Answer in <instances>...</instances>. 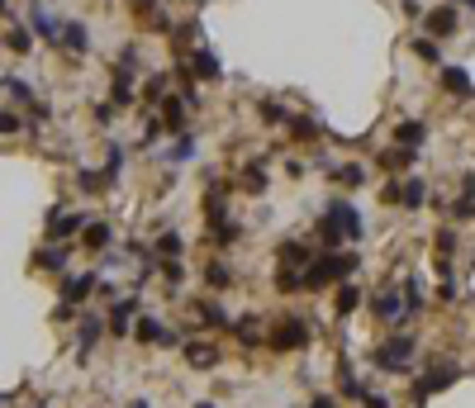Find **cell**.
<instances>
[{
  "label": "cell",
  "mask_w": 475,
  "mask_h": 408,
  "mask_svg": "<svg viewBox=\"0 0 475 408\" xmlns=\"http://www.w3.org/2000/svg\"><path fill=\"white\" fill-rule=\"evenodd\" d=\"M190 157H195V138H190V133H181V138H176V147L167 152V162L176 166V162H190Z\"/></svg>",
  "instance_id": "60d3db41"
},
{
  "label": "cell",
  "mask_w": 475,
  "mask_h": 408,
  "mask_svg": "<svg viewBox=\"0 0 475 408\" xmlns=\"http://www.w3.org/2000/svg\"><path fill=\"white\" fill-rule=\"evenodd\" d=\"M62 43L72 47L77 57L86 52V47H91V33H86V24H81V19H67V24H62Z\"/></svg>",
  "instance_id": "7402d4cb"
},
{
  "label": "cell",
  "mask_w": 475,
  "mask_h": 408,
  "mask_svg": "<svg viewBox=\"0 0 475 408\" xmlns=\"http://www.w3.org/2000/svg\"><path fill=\"white\" fill-rule=\"evenodd\" d=\"M242 190H252V195L267 190V166H262V162H252V166L242 171Z\"/></svg>",
  "instance_id": "e575fe53"
},
{
  "label": "cell",
  "mask_w": 475,
  "mask_h": 408,
  "mask_svg": "<svg viewBox=\"0 0 475 408\" xmlns=\"http://www.w3.org/2000/svg\"><path fill=\"white\" fill-rule=\"evenodd\" d=\"M362 404H366V408H390V399H385V394H371V390H362Z\"/></svg>",
  "instance_id": "816d5d0a"
},
{
  "label": "cell",
  "mask_w": 475,
  "mask_h": 408,
  "mask_svg": "<svg viewBox=\"0 0 475 408\" xmlns=\"http://www.w3.org/2000/svg\"><path fill=\"white\" fill-rule=\"evenodd\" d=\"M119 171H124V147H119V142H110V152H105V181H114Z\"/></svg>",
  "instance_id": "7bdbcfd3"
},
{
  "label": "cell",
  "mask_w": 475,
  "mask_h": 408,
  "mask_svg": "<svg viewBox=\"0 0 475 408\" xmlns=\"http://www.w3.org/2000/svg\"><path fill=\"white\" fill-rule=\"evenodd\" d=\"M257 114H262V124H285V110L276 105V100H262V105H257Z\"/></svg>",
  "instance_id": "f6af8a7d"
},
{
  "label": "cell",
  "mask_w": 475,
  "mask_h": 408,
  "mask_svg": "<svg viewBox=\"0 0 475 408\" xmlns=\"http://www.w3.org/2000/svg\"><path fill=\"white\" fill-rule=\"evenodd\" d=\"M119 72H128V76L138 72V47H133V43H128V47H119Z\"/></svg>",
  "instance_id": "7dc6e473"
},
{
  "label": "cell",
  "mask_w": 475,
  "mask_h": 408,
  "mask_svg": "<svg viewBox=\"0 0 475 408\" xmlns=\"http://www.w3.org/2000/svg\"><path fill=\"white\" fill-rule=\"evenodd\" d=\"M200 314H205V323H209V328H228V323H233V318L223 314L219 304H200Z\"/></svg>",
  "instance_id": "ee69618b"
},
{
  "label": "cell",
  "mask_w": 475,
  "mask_h": 408,
  "mask_svg": "<svg viewBox=\"0 0 475 408\" xmlns=\"http://www.w3.org/2000/svg\"><path fill=\"white\" fill-rule=\"evenodd\" d=\"M205 280H209V290H233L238 276H233V266H223V261H209V266H205Z\"/></svg>",
  "instance_id": "d4e9b609"
},
{
  "label": "cell",
  "mask_w": 475,
  "mask_h": 408,
  "mask_svg": "<svg viewBox=\"0 0 475 408\" xmlns=\"http://www.w3.org/2000/svg\"><path fill=\"white\" fill-rule=\"evenodd\" d=\"M133 337H138L142 346H147V342H152V346H172V342H176V337H172L167 328H162V323H157L152 314H142L138 323H133Z\"/></svg>",
  "instance_id": "4fadbf2b"
},
{
  "label": "cell",
  "mask_w": 475,
  "mask_h": 408,
  "mask_svg": "<svg viewBox=\"0 0 475 408\" xmlns=\"http://www.w3.org/2000/svg\"><path fill=\"white\" fill-rule=\"evenodd\" d=\"M318 237H323V247H337V242H342V228H337V219H332V214H323V219H318Z\"/></svg>",
  "instance_id": "74e56055"
},
{
  "label": "cell",
  "mask_w": 475,
  "mask_h": 408,
  "mask_svg": "<svg viewBox=\"0 0 475 408\" xmlns=\"http://www.w3.org/2000/svg\"><path fill=\"white\" fill-rule=\"evenodd\" d=\"M328 214L337 219V228H342V237H347V242H362V214H357V204L332 200V204H328Z\"/></svg>",
  "instance_id": "30bf717a"
},
{
  "label": "cell",
  "mask_w": 475,
  "mask_h": 408,
  "mask_svg": "<svg viewBox=\"0 0 475 408\" xmlns=\"http://www.w3.org/2000/svg\"><path fill=\"white\" fill-rule=\"evenodd\" d=\"M423 24L432 38H447V33H457V15L452 10H423Z\"/></svg>",
  "instance_id": "d6986e66"
},
{
  "label": "cell",
  "mask_w": 475,
  "mask_h": 408,
  "mask_svg": "<svg viewBox=\"0 0 475 408\" xmlns=\"http://www.w3.org/2000/svg\"><path fill=\"white\" fill-rule=\"evenodd\" d=\"M167 72H152V76H147V86H142V95H147V105H162V100H167Z\"/></svg>",
  "instance_id": "d6a6232c"
},
{
  "label": "cell",
  "mask_w": 475,
  "mask_h": 408,
  "mask_svg": "<svg viewBox=\"0 0 475 408\" xmlns=\"http://www.w3.org/2000/svg\"><path fill=\"white\" fill-rule=\"evenodd\" d=\"M0 86L15 95V100H24V105H33V86L29 81H19V76H0Z\"/></svg>",
  "instance_id": "ab89813d"
},
{
  "label": "cell",
  "mask_w": 475,
  "mask_h": 408,
  "mask_svg": "<svg viewBox=\"0 0 475 408\" xmlns=\"http://www.w3.org/2000/svg\"><path fill=\"white\" fill-rule=\"evenodd\" d=\"M413 351H418V342H413L409 332H399V337H390V342H380L376 351H371V366H376V370H390V375H409Z\"/></svg>",
  "instance_id": "7a4b0ae2"
},
{
  "label": "cell",
  "mask_w": 475,
  "mask_h": 408,
  "mask_svg": "<svg viewBox=\"0 0 475 408\" xmlns=\"http://www.w3.org/2000/svg\"><path fill=\"white\" fill-rule=\"evenodd\" d=\"M5 43H10V52L29 57V52H33V33L29 29H10V38H5Z\"/></svg>",
  "instance_id": "f35d334b"
},
{
  "label": "cell",
  "mask_w": 475,
  "mask_h": 408,
  "mask_svg": "<svg viewBox=\"0 0 475 408\" xmlns=\"http://www.w3.org/2000/svg\"><path fill=\"white\" fill-rule=\"evenodd\" d=\"M314 256H318V251L309 247V242H285V247H281V266H295V271H304L309 261H314Z\"/></svg>",
  "instance_id": "ac0fdd59"
},
{
  "label": "cell",
  "mask_w": 475,
  "mask_h": 408,
  "mask_svg": "<svg viewBox=\"0 0 475 408\" xmlns=\"http://www.w3.org/2000/svg\"><path fill=\"white\" fill-rule=\"evenodd\" d=\"M157 271L167 276V285H181V280H186V266H181V261H157Z\"/></svg>",
  "instance_id": "bcb514c9"
},
{
  "label": "cell",
  "mask_w": 475,
  "mask_h": 408,
  "mask_svg": "<svg viewBox=\"0 0 475 408\" xmlns=\"http://www.w3.org/2000/svg\"><path fill=\"white\" fill-rule=\"evenodd\" d=\"M352 271H357V256H342V251H323V256H314L309 266H304V290H328L332 280H347Z\"/></svg>",
  "instance_id": "6da1fadb"
},
{
  "label": "cell",
  "mask_w": 475,
  "mask_h": 408,
  "mask_svg": "<svg viewBox=\"0 0 475 408\" xmlns=\"http://www.w3.org/2000/svg\"><path fill=\"white\" fill-rule=\"evenodd\" d=\"M181 251H186V237H181V233H162V237H157V256H167V261H181Z\"/></svg>",
  "instance_id": "1f68e13d"
},
{
  "label": "cell",
  "mask_w": 475,
  "mask_h": 408,
  "mask_svg": "<svg viewBox=\"0 0 475 408\" xmlns=\"http://www.w3.org/2000/svg\"><path fill=\"white\" fill-rule=\"evenodd\" d=\"M452 5H457V0H452ZM461 5H471V10H475V0H461Z\"/></svg>",
  "instance_id": "9f6ffc18"
},
{
  "label": "cell",
  "mask_w": 475,
  "mask_h": 408,
  "mask_svg": "<svg viewBox=\"0 0 475 408\" xmlns=\"http://www.w3.org/2000/svg\"><path fill=\"white\" fill-rule=\"evenodd\" d=\"M395 138H399V147H423L428 142V124L423 119H404V124L395 128Z\"/></svg>",
  "instance_id": "ffe728a7"
},
{
  "label": "cell",
  "mask_w": 475,
  "mask_h": 408,
  "mask_svg": "<svg viewBox=\"0 0 475 408\" xmlns=\"http://www.w3.org/2000/svg\"><path fill=\"white\" fill-rule=\"evenodd\" d=\"M33 266H38V271H62V266H67V242H52V247H43L38 256H33Z\"/></svg>",
  "instance_id": "cb8c5ba5"
},
{
  "label": "cell",
  "mask_w": 475,
  "mask_h": 408,
  "mask_svg": "<svg viewBox=\"0 0 475 408\" xmlns=\"http://www.w3.org/2000/svg\"><path fill=\"white\" fill-rule=\"evenodd\" d=\"M357 304H362V290H357L352 280H342V285H337V295H332V309H337V318H347Z\"/></svg>",
  "instance_id": "603a6c76"
},
{
  "label": "cell",
  "mask_w": 475,
  "mask_h": 408,
  "mask_svg": "<svg viewBox=\"0 0 475 408\" xmlns=\"http://www.w3.org/2000/svg\"><path fill=\"white\" fill-rule=\"evenodd\" d=\"M133 314H138V299H119L110 314H105V328H110L114 337H128V332H133Z\"/></svg>",
  "instance_id": "8fae6325"
},
{
  "label": "cell",
  "mask_w": 475,
  "mask_h": 408,
  "mask_svg": "<svg viewBox=\"0 0 475 408\" xmlns=\"http://www.w3.org/2000/svg\"><path fill=\"white\" fill-rule=\"evenodd\" d=\"M110 237H114L110 223H86V228H81V247L100 256V251H110Z\"/></svg>",
  "instance_id": "9a60e30c"
},
{
  "label": "cell",
  "mask_w": 475,
  "mask_h": 408,
  "mask_svg": "<svg viewBox=\"0 0 475 408\" xmlns=\"http://www.w3.org/2000/svg\"><path fill=\"white\" fill-rule=\"evenodd\" d=\"M77 186L86 190V195H95V190L110 186V181H105V171H86V166H77Z\"/></svg>",
  "instance_id": "d590c367"
},
{
  "label": "cell",
  "mask_w": 475,
  "mask_h": 408,
  "mask_svg": "<svg viewBox=\"0 0 475 408\" xmlns=\"http://www.w3.org/2000/svg\"><path fill=\"white\" fill-rule=\"evenodd\" d=\"M409 162H413V147H390V152L380 157V166H385V171H404Z\"/></svg>",
  "instance_id": "836d02e7"
},
{
  "label": "cell",
  "mask_w": 475,
  "mask_h": 408,
  "mask_svg": "<svg viewBox=\"0 0 475 408\" xmlns=\"http://www.w3.org/2000/svg\"><path fill=\"white\" fill-rule=\"evenodd\" d=\"M86 214H52L48 219V242H62V237H77L81 228H86Z\"/></svg>",
  "instance_id": "7c38bea8"
},
{
  "label": "cell",
  "mask_w": 475,
  "mask_h": 408,
  "mask_svg": "<svg viewBox=\"0 0 475 408\" xmlns=\"http://www.w3.org/2000/svg\"><path fill=\"white\" fill-rule=\"evenodd\" d=\"M81 332H77V361H86L95 351V342H100V332H105V314H77Z\"/></svg>",
  "instance_id": "52a82bcc"
},
{
  "label": "cell",
  "mask_w": 475,
  "mask_h": 408,
  "mask_svg": "<svg viewBox=\"0 0 475 408\" xmlns=\"http://www.w3.org/2000/svg\"><path fill=\"white\" fill-rule=\"evenodd\" d=\"M128 408H147V399H133V404H128Z\"/></svg>",
  "instance_id": "11a10c76"
},
{
  "label": "cell",
  "mask_w": 475,
  "mask_h": 408,
  "mask_svg": "<svg viewBox=\"0 0 475 408\" xmlns=\"http://www.w3.org/2000/svg\"><path fill=\"white\" fill-rule=\"evenodd\" d=\"M442 86H447L452 95H475V91H471V76H466L461 67H442Z\"/></svg>",
  "instance_id": "4316f807"
},
{
  "label": "cell",
  "mask_w": 475,
  "mask_h": 408,
  "mask_svg": "<svg viewBox=\"0 0 475 408\" xmlns=\"http://www.w3.org/2000/svg\"><path fill=\"white\" fill-rule=\"evenodd\" d=\"M110 105H114V110H128V105H133V81H128V72H114V81H110Z\"/></svg>",
  "instance_id": "44dd1931"
},
{
  "label": "cell",
  "mask_w": 475,
  "mask_h": 408,
  "mask_svg": "<svg viewBox=\"0 0 475 408\" xmlns=\"http://www.w3.org/2000/svg\"><path fill=\"white\" fill-rule=\"evenodd\" d=\"M195 408H214V404H195Z\"/></svg>",
  "instance_id": "6f0895ef"
},
{
  "label": "cell",
  "mask_w": 475,
  "mask_h": 408,
  "mask_svg": "<svg viewBox=\"0 0 475 408\" xmlns=\"http://www.w3.org/2000/svg\"><path fill=\"white\" fill-rule=\"evenodd\" d=\"M309 337H314V332H309V323H304L300 314H285L281 323L267 332V346H271V351H300Z\"/></svg>",
  "instance_id": "3957f363"
},
{
  "label": "cell",
  "mask_w": 475,
  "mask_h": 408,
  "mask_svg": "<svg viewBox=\"0 0 475 408\" xmlns=\"http://www.w3.org/2000/svg\"><path fill=\"white\" fill-rule=\"evenodd\" d=\"M162 124H167V133H186V100L181 95L162 100Z\"/></svg>",
  "instance_id": "2e32d148"
},
{
  "label": "cell",
  "mask_w": 475,
  "mask_h": 408,
  "mask_svg": "<svg viewBox=\"0 0 475 408\" xmlns=\"http://www.w3.org/2000/svg\"><path fill=\"white\" fill-rule=\"evenodd\" d=\"M186 361L195 366V370H214V366H219V346H209V342H190V346H186Z\"/></svg>",
  "instance_id": "e0dca14e"
},
{
  "label": "cell",
  "mask_w": 475,
  "mask_h": 408,
  "mask_svg": "<svg viewBox=\"0 0 475 408\" xmlns=\"http://www.w3.org/2000/svg\"><path fill=\"white\" fill-rule=\"evenodd\" d=\"M337 380H342V399H362V385H357V370H352L347 356L337 361Z\"/></svg>",
  "instance_id": "f546056e"
},
{
  "label": "cell",
  "mask_w": 475,
  "mask_h": 408,
  "mask_svg": "<svg viewBox=\"0 0 475 408\" xmlns=\"http://www.w3.org/2000/svg\"><path fill=\"white\" fill-rule=\"evenodd\" d=\"M276 290H281V295H295V290H304V271L281 266V271H276Z\"/></svg>",
  "instance_id": "f1b7e54d"
},
{
  "label": "cell",
  "mask_w": 475,
  "mask_h": 408,
  "mask_svg": "<svg viewBox=\"0 0 475 408\" xmlns=\"http://www.w3.org/2000/svg\"><path fill=\"white\" fill-rule=\"evenodd\" d=\"M399 295H404V309H409V314L423 309V285H418V276H404V280H399Z\"/></svg>",
  "instance_id": "484cf974"
},
{
  "label": "cell",
  "mask_w": 475,
  "mask_h": 408,
  "mask_svg": "<svg viewBox=\"0 0 475 408\" xmlns=\"http://www.w3.org/2000/svg\"><path fill=\"white\" fill-rule=\"evenodd\" d=\"M162 138H167V124H162L157 114H152V119H147V124H142V147H157Z\"/></svg>",
  "instance_id": "b9f144b4"
},
{
  "label": "cell",
  "mask_w": 475,
  "mask_h": 408,
  "mask_svg": "<svg viewBox=\"0 0 475 408\" xmlns=\"http://www.w3.org/2000/svg\"><path fill=\"white\" fill-rule=\"evenodd\" d=\"M423 200H428V186H423V181L399 186V204H404V209H423Z\"/></svg>",
  "instance_id": "4dcf8cb0"
},
{
  "label": "cell",
  "mask_w": 475,
  "mask_h": 408,
  "mask_svg": "<svg viewBox=\"0 0 475 408\" xmlns=\"http://www.w3.org/2000/svg\"><path fill=\"white\" fill-rule=\"evenodd\" d=\"M413 52H418V57H423V62H437V57H442V52H437V43H432V38H418V43H413Z\"/></svg>",
  "instance_id": "681fc988"
},
{
  "label": "cell",
  "mask_w": 475,
  "mask_h": 408,
  "mask_svg": "<svg viewBox=\"0 0 475 408\" xmlns=\"http://www.w3.org/2000/svg\"><path fill=\"white\" fill-rule=\"evenodd\" d=\"M186 67L195 81H219L223 76V62L209 52V47H195V52H186Z\"/></svg>",
  "instance_id": "ba28073f"
},
{
  "label": "cell",
  "mask_w": 475,
  "mask_h": 408,
  "mask_svg": "<svg viewBox=\"0 0 475 408\" xmlns=\"http://www.w3.org/2000/svg\"><path fill=\"white\" fill-rule=\"evenodd\" d=\"M29 33H38L43 43H62V19L52 15L48 5H38V0H33V5H29Z\"/></svg>",
  "instance_id": "8992f818"
},
{
  "label": "cell",
  "mask_w": 475,
  "mask_h": 408,
  "mask_svg": "<svg viewBox=\"0 0 475 408\" xmlns=\"http://www.w3.org/2000/svg\"><path fill=\"white\" fill-rule=\"evenodd\" d=\"M228 328H233V337H238V342H242V346H262V342H267V332H262V323H257V314H242V318H233Z\"/></svg>",
  "instance_id": "5bb4252c"
},
{
  "label": "cell",
  "mask_w": 475,
  "mask_h": 408,
  "mask_svg": "<svg viewBox=\"0 0 475 408\" xmlns=\"http://www.w3.org/2000/svg\"><path fill=\"white\" fill-rule=\"evenodd\" d=\"M72 318H77V304H57V309H52V323H72Z\"/></svg>",
  "instance_id": "f907efd6"
},
{
  "label": "cell",
  "mask_w": 475,
  "mask_h": 408,
  "mask_svg": "<svg viewBox=\"0 0 475 408\" xmlns=\"http://www.w3.org/2000/svg\"><path fill=\"white\" fill-rule=\"evenodd\" d=\"M309 408H337V404H332L328 394H318V399H309Z\"/></svg>",
  "instance_id": "f5cc1de1"
},
{
  "label": "cell",
  "mask_w": 475,
  "mask_h": 408,
  "mask_svg": "<svg viewBox=\"0 0 475 408\" xmlns=\"http://www.w3.org/2000/svg\"><path fill=\"white\" fill-rule=\"evenodd\" d=\"M285 124H290V138H318V119L295 114V119H285Z\"/></svg>",
  "instance_id": "8d00e7d4"
},
{
  "label": "cell",
  "mask_w": 475,
  "mask_h": 408,
  "mask_svg": "<svg viewBox=\"0 0 475 408\" xmlns=\"http://www.w3.org/2000/svg\"><path fill=\"white\" fill-rule=\"evenodd\" d=\"M95 280H100L95 271H77V276H67V280L57 285V295H62L67 304H81V299H91V295H95Z\"/></svg>",
  "instance_id": "9c48e42d"
},
{
  "label": "cell",
  "mask_w": 475,
  "mask_h": 408,
  "mask_svg": "<svg viewBox=\"0 0 475 408\" xmlns=\"http://www.w3.org/2000/svg\"><path fill=\"white\" fill-rule=\"evenodd\" d=\"M19 133V114L15 110H0V138H15Z\"/></svg>",
  "instance_id": "c3c4849f"
},
{
  "label": "cell",
  "mask_w": 475,
  "mask_h": 408,
  "mask_svg": "<svg viewBox=\"0 0 475 408\" xmlns=\"http://www.w3.org/2000/svg\"><path fill=\"white\" fill-rule=\"evenodd\" d=\"M332 181H337V186H366V166L342 162V166H332Z\"/></svg>",
  "instance_id": "83f0119b"
},
{
  "label": "cell",
  "mask_w": 475,
  "mask_h": 408,
  "mask_svg": "<svg viewBox=\"0 0 475 408\" xmlns=\"http://www.w3.org/2000/svg\"><path fill=\"white\" fill-rule=\"evenodd\" d=\"M371 309H376V318L385 323V328H399V323L409 318V309H404V295H399V280L380 285L376 299H371Z\"/></svg>",
  "instance_id": "277c9868"
},
{
  "label": "cell",
  "mask_w": 475,
  "mask_h": 408,
  "mask_svg": "<svg viewBox=\"0 0 475 408\" xmlns=\"http://www.w3.org/2000/svg\"><path fill=\"white\" fill-rule=\"evenodd\" d=\"M457 380H461V366H432V370H423V375L413 380V404H428L437 390L457 385Z\"/></svg>",
  "instance_id": "5b68a950"
},
{
  "label": "cell",
  "mask_w": 475,
  "mask_h": 408,
  "mask_svg": "<svg viewBox=\"0 0 475 408\" xmlns=\"http://www.w3.org/2000/svg\"><path fill=\"white\" fill-rule=\"evenodd\" d=\"M0 15H5V19H10V0H0Z\"/></svg>",
  "instance_id": "db71d44e"
}]
</instances>
